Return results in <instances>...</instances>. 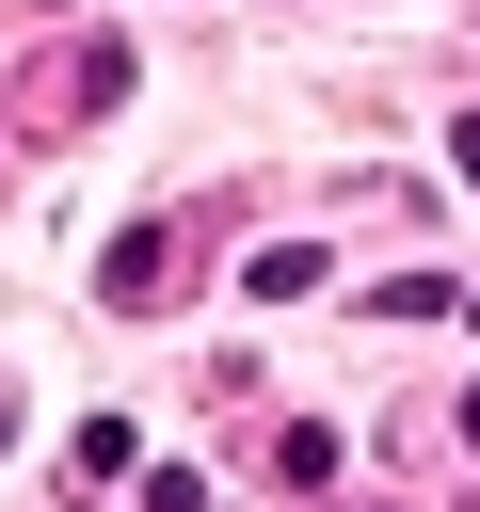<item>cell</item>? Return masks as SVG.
<instances>
[{
	"mask_svg": "<svg viewBox=\"0 0 480 512\" xmlns=\"http://www.w3.org/2000/svg\"><path fill=\"white\" fill-rule=\"evenodd\" d=\"M96 288H112V304H160V288H176V240H160V224H112Z\"/></svg>",
	"mask_w": 480,
	"mask_h": 512,
	"instance_id": "obj_1",
	"label": "cell"
},
{
	"mask_svg": "<svg viewBox=\"0 0 480 512\" xmlns=\"http://www.w3.org/2000/svg\"><path fill=\"white\" fill-rule=\"evenodd\" d=\"M272 480L320 496V480H336V416H288V432H272Z\"/></svg>",
	"mask_w": 480,
	"mask_h": 512,
	"instance_id": "obj_2",
	"label": "cell"
},
{
	"mask_svg": "<svg viewBox=\"0 0 480 512\" xmlns=\"http://www.w3.org/2000/svg\"><path fill=\"white\" fill-rule=\"evenodd\" d=\"M144 512H208V480H176V464H160V480H144Z\"/></svg>",
	"mask_w": 480,
	"mask_h": 512,
	"instance_id": "obj_3",
	"label": "cell"
}]
</instances>
